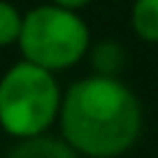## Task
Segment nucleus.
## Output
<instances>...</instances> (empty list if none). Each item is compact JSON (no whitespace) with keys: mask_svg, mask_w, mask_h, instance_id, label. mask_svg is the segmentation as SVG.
I'll use <instances>...</instances> for the list:
<instances>
[{"mask_svg":"<svg viewBox=\"0 0 158 158\" xmlns=\"http://www.w3.org/2000/svg\"><path fill=\"white\" fill-rule=\"evenodd\" d=\"M59 123L64 141L89 158L126 153L143 123L138 96L116 77L91 74L69 86L62 99Z\"/></svg>","mask_w":158,"mask_h":158,"instance_id":"1","label":"nucleus"},{"mask_svg":"<svg viewBox=\"0 0 158 158\" xmlns=\"http://www.w3.org/2000/svg\"><path fill=\"white\" fill-rule=\"evenodd\" d=\"M62 99L49 69L20 59L0 79V126L15 138L42 136L59 118Z\"/></svg>","mask_w":158,"mask_h":158,"instance_id":"2","label":"nucleus"},{"mask_svg":"<svg viewBox=\"0 0 158 158\" xmlns=\"http://www.w3.org/2000/svg\"><path fill=\"white\" fill-rule=\"evenodd\" d=\"M17 44L22 59L32 64L49 72L69 69L89 54V25L72 7L37 5L25 15Z\"/></svg>","mask_w":158,"mask_h":158,"instance_id":"3","label":"nucleus"},{"mask_svg":"<svg viewBox=\"0 0 158 158\" xmlns=\"http://www.w3.org/2000/svg\"><path fill=\"white\" fill-rule=\"evenodd\" d=\"M81 153L74 151L67 141L52 138L47 133L20 138V143L7 153V158H79Z\"/></svg>","mask_w":158,"mask_h":158,"instance_id":"4","label":"nucleus"},{"mask_svg":"<svg viewBox=\"0 0 158 158\" xmlns=\"http://www.w3.org/2000/svg\"><path fill=\"white\" fill-rule=\"evenodd\" d=\"M131 25L146 42H158V0H136L131 10Z\"/></svg>","mask_w":158,"mask_h":158,"instance_id":"5","label":"nucleus"},{"mask_svg":"<svg viewBox=\"0 0 158 158\" xmlns=\"http://www.w3.org/2000/svg\"><path fill=\"white\" fill-rule=\"evenodd\" d=\"M123 62H126V54L118 42H99L91 49V64H94L96 74L116 77L118 69L123 67Z\"/></svg>","mask_w":158,"mask_h":158,"instance_id":"6","label":"nucleus"},{"mask_svg":"<svg viewBox=\"0 0 158 158\" xmlns=\"http://www.w3.org/2000/svg\"><path fill=\"white\" fill-rule=\"evenodd\" d=\"M22 15L17 12V7L7 0H0V47H7L12 42L20 40L22 32Z\"/></svg>","mask_w":158,"mask_h":158,"instance_id":"7","label":"nucleus"},{"mask_svg":"<svg viewBox=\"0 0 158 158\" xmlns=\"http://www.w3.org/2000/svg\"><path fill=\"white\" fill-rule=\"evenodd\" d=\"M52 2H57V5H64V7H72V10H77V7H84V5H89L91 0H52Z\"/></svg>","mask_w":158,"mask_h":158,"instance_id":"8","label":"nucleus"}]
</instances>
